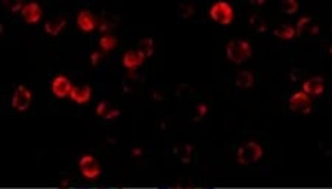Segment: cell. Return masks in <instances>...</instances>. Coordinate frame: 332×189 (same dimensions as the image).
I'll return each mask as SVG.
<instances>
[{
  "mask_svg": "<svg viewBox=\"0 0 332 189\" xmlns=\"http://www.w3.org/2000/svg\"><path fill=\"white\" fill-rule=\"evenodd\" d=\"M252 56V46L245 39H231L226 44V58L234 64H244Z\"/></svg>",
  "mask_w": 332,
  "mask_h": 189,
  "instance_id": "6da1fadb",
  "label": "cell"
},
{
  "mask_svg": "<svg viewBox=\"0 0 332 189\" xmlns=\"http://www.w3.org/2000/svg\"><path fill=\"white\" fill-rule=\"evenodd\" d=\"M264 151L262 145H259L254 140H248L241 144L236 149V160L241 166L248 167L251 164H256L263 158Z\"/></svg>",
  "mask_w": 332,
  "mask_h": 189,
  "instance_id": "7a4b0ae2",
  "label": "cell"
},
{
  "mask_svg": "<svg viewBox=\"0 0 332 189\" xmlns=\"http://www.w3.org/2000/svg\"><path fill=\"white\" fill-rule=\"evenodd\" d=\"M210 18L219 24L221 27H227L234 22L235 19V11L232 8V5L226 0H219V2H214L211 6H210V11H208Z\"/></svg>",
  "mask_w": 332,
  "mask_h": 189,
  "instance_id": "3957f363",
  "label": "cell"
},
{
  "mask_svg": "<svg viewBox=\"0 0 332 189\" xmlns=\"http://www.w3.org/2000/svg\"><path fill=\"white\" fill-rule=\"evenodd\" d=\"M288 107H290L291 111H294V112L309 114V112H312V108H313L312 96L307 94L305 92H303V90L294 92V93L290 96V99H288Z\"/></svg>",
  "mask_w": 332,
  "mask_h": 189,
  "instance_id": "277c9868",
  "label": "cell"
},
{
  "mask_svg": "<svg viewBox=\"0 0 332 189\" xmlns=\"http://www.w3.org/2000/svg\"><path fill=\"white\" fill-rule=\"evenodd\" d=\"M31 101H33V93L31 90L25 87L24 84H18L15 87L12 98H11V105L12 108L19 111V112H24L30 108L31 105Z\"/></svg>",
  "mask_w": 332,
  "mask_h": 189,
  "instance_id": "5b68a950",
  "label": "cell"
},
{
  "mask_svg": "<svg viewBox=\"0 0 332 189\" xmlns=\"http://www.w3.org/2000/svg\"><path fill=\"white\" fill-rule=\"evenodd\" d=\"M79 169H80V173L83 176L84 179L87 180H96L97 177L100 176V166H99V161L93 155L90 154H86L83 157H80L79 160Z\"/></svg>",
  "mask_w": 332,
  "mask_h": 189,
  "instance_id": "8992f818",
  "label": "cell"
},
{
  "mask_svg": "<svg viewBox=\"0 0 332 189\" xmlns=\"http://www.w3.org/2000/svg\"><path fill=\"white\" fill-rule=\"evenodd\" d=\"M19 14L27 24H37L42 19L43 9L37 2H28L22 6Z\"/></svg>",
  "mask_w": 332,
  "mask_h": 189,
  "instance_id": "52a82bcc",
  "label": "cell"
},
{
  "mask_svg": "<svg viewBox=\"0 0 332 189\" xmlns=\"http://www.w3.org/2000/svg\"><path fill=\"white\" fill-rule=\"evenodd\" d=\"M50 89H52V93L56 98H67L69 96V92H71V89H72V83L69 80L67 76H64V74H59V76H56L55 79L52 80V86H50Z\"/></svg>",
  "mask_w": 332,
  "mask_h": 189,
  "instance_id": "ba28073f",
  "label": "cell"
},
{
  "mask_svg": "<svg viewBox=\"0 0 332 189\" xmlns=\"http://www.w3.org/2000/svg\"><path fill=\"white\" fill-rule=\"evenodd\" d=\"M145 59H146V56L142 51H139V49L132 51L130 49V51H125L124 55H123V65L130 71H135L145 62Z\"/></svg>",
  "mask_w": 332,
  "mask_h": 189,
  "instance_id": "9c48e42d",
  "label": "cell"
},
{
  "mask_svg": "<svg viewBox=\"0 0 332 189\" xmlns=\"http://www.w3.org/2000/svg\"><path fill=\"white\" fill-rule=\"evenodd\" d=\"M303 92L310 96H320L325 92V79L320 76H313L303 83Z\"/></svg>",
  "mask_w": 332,
  "mask_h": 189,
  "instance_id": "30bf717a",
  "label": "cell"
},
{
  "mask_svg": "<svg viewBox=\"0 0 332 189\" xmlns=\"http://www.w3.org/2000/svg\"><path fill=\"white\" fill-rule=\"evenodd\" d=\"M77 27L83 33H92L96 28V19L89 9H82L77 14Z\"/></svg>",
  "mask_w": 332,
  "mask_h": 189,
  "instance_id": "8fae6325",
  "label": "cell"
},
{
  "mask_svg": "<svg viewBox=\"0 0 332 189\" xmlns=\"http://www.w3.org/2000/svg\"><path fill=\"white\" fill-rule=\"evenodd\" d=\"M68 98L79 105L87 104L92 98V87L87 84L86 86H72Z\"/></svg>",
  "mask_w": 332,
  "mask_h": 189,
  "instance_id": "7c38bea8",
  "label": "cell"
},
{
  "mask_svg": "<svg viewBox=\"0 0 332 189\" xmlns=\"http://www.w3.org/2000/svg\"><path fill=\"white\" fill-rule=\"evenodd\" d=\"M67 27V19L65 18H54V19H49L46 21L44 24V33L50 37H56L59 36L64 28Z\"/></svg>",
  "mask_w": 332,
  "mask_h": 189,
  "instance_id": "4fadbf2b",
  "label": "cell"
},
{
  "mask_svg": "<svg viewBox=\"0 0 332 189\" xmlns=\"http://www.w3.org/2000/svg\"><path fill=\"white\" fill-rule=\"evenodd\" d=\"M235 84L236 87H239V89H249V87L254 86V76L247 69L239 71L235 77Z\"/></svg>",
  "mask_w": 332,
  "mask_h": 189,
  "instance_id": "5bb4252c",
  "label": "cell"
},
{
  "mask_svg": "<svg viewBox=\"0 0 332 189\" xmlns=\"http://www.w3.org/2000/svg\"><path fill=\"white\" fill-rule=\"evenodd\" d=\"M273 34H275V37L280 39V40H292L297 36V30H295V27H292V26L284 24V26H279L273 31Z\"/></svg>",
  "mask_w": 332,
  "mask_h": 189,
  "instance_id": "9a60e30c",
  "label": "cell"
},
{
  "mask_svg": "<svg viewBox=\"0 0 332 189\" xmlns=\"http://www.w3.org/2000/svg\"><path fill=\"white\" fill-rule=\"evenodd\" d=\"M99 48L102 49V52H112L117 48V39L111 34H104L99 39Z\"/></svg>",
  "mask_w": 332,
  "mask_h": 189,
  "instance_id": "2e32d148",
  "label": "cell"
},
{
  "mask_svg": "<svg viewBox=\"0 0 332 189\" xmlns=\"http://www.w3.org/2000/svg\"><path fill=\"white\" fill-rule=\"evenodd\" d=\"M280 9L285 15H295L300 9L298 0H282L280 3Z\"/></svg>",
  "mask_w": 332,
  "mask_h": 189,
  "instance_id": "e0dca14e",
  "label": "cell"
},
{
  "mask_svg": "<svg viewBox=\"0 0 332 189\" xmlns=\"http://www.w3.org/2000/svg\"><path fill=\"white\" fill-rule=\"evenodd\" d=\"M139 51H142L146 58L152 56L154 55V40L151 37H146V39H142L139 43Z\"/></svg>",
  "mask_w": 332,
  "mask_h": 189,
  "instance_id": "ac0fdd59",
  "label": "cell"
},
{
  "mask_svg": "<svg viewBox=\"0 0 332 189\" xmlns=\"http://www.w3.org/2000/svg\"><path fill=\"white\" fill-rule=\"evenodd\" d=\"M249 24L252 26V27L256 28L259 33H262V31H266V24H264V21L260 18V16H257V15H252L251 18H249Z\"/></svg>",
  "mask_w": 332,
  "mask_h": 189,
  "instance_id": "d6986e66",
  "label": "cell"
},
{
  "mask_svg": "<svg viewBox=\"0 0 332 189\" xmlns=\"http://www.w3.org/2000/svg\"><path fill=\"white\" fill-rule=\"evenodd\" d=\"M179 152L180 154H177V157H179L180 161L183 162V160H185V155H186L188 162H191V160H192V147H191V145H183V147H180Z\"/></svg>",
  "mask_w": 332,
  "mask_h": 189,
  "instance_id": "ffe728a7",
  "label": "cell"
},
{
  "mask_svg": "<svg viewBox=\"0 0 332 189\" xmlns=\"http://www.w3.org/2000/svg\"><path fill=\"white\" fill-rule=\"evenodd\" d=\"M208 114V107L206 104H198L196 107H195V117L198 119V120H201V119H206Z\"/></svg>",
  "mask_w": 332,
  "mask_h": 189,
  "instance_id": "44dd1931",
  "label": "cell"
},
{
  "mask_svg": "<svg viewBox=\"0 0 332 189\" xmlns=\"http://www.w3.org/2000/svg\"><path fill=\"white\" fill-rule=\"evenodd\" d=\"M312 22V18L310 16H301L297 22V33H303L305 30V27H309V24Z\"/></svg>",
  "mask_w": 332,
  "mask_h": 189,
  "instance_id": "7402d4cb",
  "label": "cell"
},
{
  "mask_svg": "<svg viewBox=\"0 0 332 189\" xmlns=\"http://www.w3.org/2000/svg\"><path fill=\"white\" fill-rule=\"evenodd\" d=\"M96 114L99 117H105V114L110 111V104L107 102V101H100L99 104L96 105Z\"/></svg>",
  "mask_w": 332,
  "mask_h": 189,
  "instance_id": "603a6c76",
  "label": "cell"
},
{
  "mask_svg": "<svg viewBox=\"0 0 332 189\" xmlns=\"http://www.w3.org/2000/svg\"><path fill=\"white\" fill-rule=\"evenodd\" d=\"M120 114H121V111H120L118 108H110V111L105 114V117H104V119H105L107 122H112V120H115V119H117Z\"/></svg>",
  "mask_w": 332,
  "mask_h": 189,
  "instance_id": "cb8c5ba5",
  "label": "cell"
},
{
  "mask_svg": "<svg viewBox=\"0 0 332 189\" xmlns=\"http://www.w3.org/2000/svg\"><path fill=\"white\" fill-rule=\"evenodd\" d=\"M100 58H102V54L99 51H93L90 54V64H92V67H97V64L100 62Z\"/></svg>",
  "mask_w": 332,
  "mask_h": 189,
  "instance_id": "d4e9b609",
  "label": "cell"
},
{
  "mask_svg": "<svg viewBox=\"0 0 332 189\" xmlns=\"http://www.w3.org/2000/svg\"><path fill=\"white\" fill-rule=\"evenodd\" d=\"M251 2V5H254V6H263L264 3H266V0H249Z\"/></svg>",
  "mask_w": 332,
  "mask_h": 189,
  "instance_id": "484cf974",
  "label": "cell"
}]
</instances>
